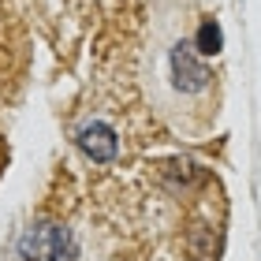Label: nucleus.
<instances>
[{
	"label": "nucleus",
	"mask_w": 261,
	"mask_h": 261,
	"mask_svg": "<svg viewBox=\"0 0 261 261\" xmlns=\"http://www.w3.org/2000/svg\"><path fill=\"white\" fill-rule=\"evenodd\" d=\"M220 45H224V34H220V27H217V19H201V22H198V34H194V49H198L201 56H217Z\"/></svg>",
	"instance_id": "20e7f679"
},
{
	"label": "nucleus",
	"mask_w": 261,
	"mask_h": 261,
	"mask_svg": "<svg viewBox=\"0 0 261 261\" xmlns=\"http://www.w3.org/2000/svg\"><path fill=\"white\" fill-rule=\"evenodd\" d=\"M27 254L30 261L38 257V261H56L64 254V235L60 228H53V224H41V228H34V235L27 239Z\"/></svg>",
	"instance_id": "7ed1b4c3"
},
{
	"label": "nucleus",
	"mask_w": 261,
	"mask_h": 261,
	"mask_svg": "<svg viewBox=\"0 0 261 261\" xmlns=\"http://www.w3.org/2000/svg\"><path fill=\"white\" fill-rule=\"evenodd\" d=\"M79 146L82 153H86L90 161H112L116 157V149H120V142H116V130L112 127H105V123H86V127H79Z\"/></svg>",
	"instance_id": "f03ea898"
},
{
	"label": "nucleus",
	"mask_w": 261,
	"mask_h": 261,
	"mask_svg": "<svg viewBox=\"0 0 261 261\" xmlns=\"http://www.w3.org/2000/svg\"><path fill=\"white\" fill-rule=\"evenodd\" d=\"M142 90L179 138H201L217 116V82L187 34V0H157L142 53Z\"/></svg>",
	"instance_id": "f257e3e1"
}]
</instances>
